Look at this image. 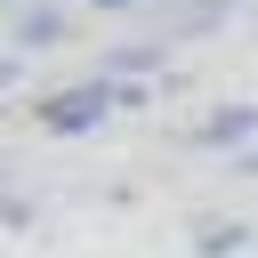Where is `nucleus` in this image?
Masks as SVG:
<instances>
[{"label": "nucleus", "instance_id": "nucleus-1", "mask_svg": "<svg viewBox=\"0 0 258 258\" xmlns=\"http://www.w3.org/2000/svg\"><path fill=\"white\" fill-rule=\"evenodd\" d=\"M113 113H121V97H113V81H105V73H89V81H73V89H40V97H32V121H40V129H56V137L105 129Z\"/></svg>", "mask_w": 258, "mask_h": 258}, {"label": "nucleus", "instance_id": "nucleus-2", "mask_svg": "<svg viewBox=\"0 0 258 258\" xmlns=\"http://www.w3.org/2000/svg\"><path fill=\"white\" fill-rule=\"evenodd\" d=\"M185 145H202V153H250V145H258V105H250V97H242V105H218L210 121L185 129Z\"/></svg>", "mask_w": 258, "mask_h": 258}, {"label": "nucleus", "instance_id": "nucleus-3", "mask_svg": "<svg viewBox=\"0 0 258 258\" xmlns=\"http://www.w3.org/2000/svg\"><path fill=\"white\" fill-rule=\"evenodd\" d=\"M56 40H64V8H24V16H16V32H8V56L24 64L32 48H56Z\"/></svg>", "mask_w": 258, "mask_h": 258}, {"label": "nucleus", "instance_id": "nucleus-4", "mask_svg": "<svg viewBox=\"0 0 258 258\" xmlns=\"http://www.w3.org/2000/svg\"><path fill=\"white\" fill-rule=\"evenodd\" d=\"M161 40H121V48H105V81H145V73H161Z\"/></svg>", "mask_w": 258, "mask_h": 258}, {"label": "nucleus", "instance_id": "nucleus-5", "mask_svg": "<svg viewBox=\"0 0 258 258\" xmlns=\"http://www.w3.org/2000/svg\"><path fill=\"white\" fill-rule=\"evenodd\" d=\"M194 250H202V258H242V250H250V226H202Z\"/></svg>", "mask_w": 258, "mask_h": 258}, {"label": "nucleus", "instance_id": "nucleus-6", "mask_svg": "<svg viewBox=\"0 0 258 258\" xmlns=\"http://www.w3.org/2000/svg\"><path fill=\"white\" fill-rule=\"evenodd\" d=\"M234 169H242V177H258V145H250V153H242V161H234Z\"/></svg>", "mask_w": 258, "mask_h": 258}, {"label": "nucleus", "instance_id": "nucleus-7", "mask_svg": "<svg viewBox=\"0 0 258 258\" xmlns=\"http://www.w3.org/2000/svg\"><path fill=\"white\" fill-rule=\"evenodd\" d=\"M89 8H105V16H121V8H137V0H89Z\"/></svg>", "mask_w": 258, "mask_h": 258}]
</instances>
